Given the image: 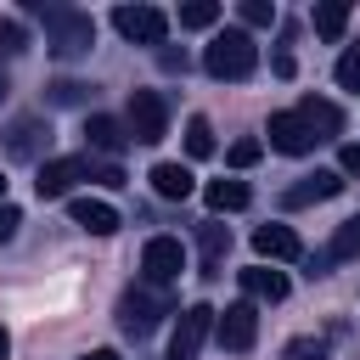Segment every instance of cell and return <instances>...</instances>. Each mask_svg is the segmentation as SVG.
<instances>
[{"mask_svg":"<svg viewBox=\"0 0 360 360\" xmlns=\"http://www.w3.org/2000/svg\"><path fill=\"white\" fill-rule=\"evenodd\" d=\"M28 11H34V17H45V45H51L62 62H73V56H84V51L96 45V22H90V11L45 6V0H28Z\"/></svg>","mask_w":360,"mask_h":360,"instance_id":"cell-1","label":"cell"},{"mask_svg":"<svg viewBox=\"0 0 360 360\" xmlns=\"http://www.w3.org/2000/svg\"><path fill=\"white\" fill-rule=\"evenodd\" d=\"M118 332L124 338H152L158 332V321L163 315H174V298H169V287H152V281H129L124 292H118Z\"/></svg>","mask_w":360,"mask_h":360,"instance_id":"cell-2","label":"cell"},{"mask_svg":"<svg viewBox=\"0 0 360 360\" xmlns=\"http://www.w3.org/2000/svg\"><path fill=\"white\" fill-rule=\"evenodd\" d=\"M202 68H208V79H248V73L259 68V45H253V34H248V28H225V34H214L208 51H202Z\"/></svg>","mask_w":360,"mask_h":360,"instance_id":"cell-3","label":"cell"},{"mask_svg":"<svg viewBox=\"0 0 360 360\" xmlns=\"http://www.w3.org/2000/svg\"><path fill=\"white\" fill-rule=\"evenodd\" d=\"M124 129H129V141H141V146H158V141L169 135V101H163L158 90H129Z\"/></svg>","mask_w":360,"mask_h":360,"instance_id":"cell-4","label":"cell"},{"mask_svg":"<svg viewBox=\"0 0 360 360\" xmlns=\"http://www.w3.org/2000/svg\"><path fill=\"white\" fill-rule=\"evenodd\" d=\"M0 146H6L11 163H51V158H45V152H51V124H45L39 112H22V118L6 124Z\"/></svg>","mask_w":360,"mask_h":360,"instance_id":"cell-5","label":"cell"},{"mask_svg":"<svg viewBox=\"0 0 360 360\" xmlns=\"http://www.w3.org/2000/svg\"><path fill=\"white\" fill-rule=\"evenodd\" d=\"M112 28L129 45H152V51H163V39H169V17L158 6H118L112 11Z\"/></svg>","mask_w":360,"mask_h":360,"instance_id":"cell-6","label":"cell"},{"mask_svg":"<svg viewBox=\"0 0 360 360\" xmlns=\"http://www.w3.org/2000/svg\"><path fill=\"white\" fill-rule=\"evenodd\" d=\"M79 180H96L90 158H51V163H39V180H34V191H39V202H51V197H68Z\"/></svg>","mask_w":360,"mask_h":360,"instance_id":"cell-7","label":"cell"},{"mask_svg":"<svg viewBox=\"0 0 360 360\" xmlns=\"http://www.w3.org/2000/svg\"><path fill=\"white\" fill-rule=\"evenodd\" d=\"M180 270H186V248H180L174 236H152V242L141 248V276H146L152 287H169Z\"/></svg>","mask_w":360,"mask_h":360,"instance_id":"cell-8","label":"cell"},{"mask_svg":"<svg viewBox=\"0 0 360 360\" xmlns=\"http://www.w3.org/2000/svg\"><path fill=\"white\" fill-rule=\"evenodd\" d=\"M208 332H214V309H208V304L180 309V326H174V338H169V360H197V349L208 343Z\"/></svg>","mask_w":360,"mask_h":360,"instance_id":"cell-9","label":"cell"},{"mask_svg":"<svg viewBox=\"0 0 360 360\" xmlns=\"http://www.w3.org/2000/svg\"><path fill=\"white\" fill-rule=\"evenodd\" d=\"M214 338H219V349H231V354L253 349V338H259V309H253V304H231L225 315H214Z\"/></svg>","mask_w":360,"mask_h":360,"instance_id":"cell-10","label":"cell"},{"mask_svg":"<svg viewBox=\"0 0 360 360\" xmlns=\"http://www.w3.org/2000/svg\"><path fill=\"white\" fill-rule=\"evenodd\" d=\"M253 253L270 259V264H287V259H304V242L292 225H259L253 231Z\"/></svg>","mask_w":360,"mask_h":360,"instance_id":"cell-11","label":"cell"},{"mask_svg":"<svg viewBox=\"0 0 360 360\" xmlns=\"http://www.w3.org/2000/svg\"><path fill=\"white\" fill-rule=\"evenodd\" d=\"M270 146L287 152V158H304L315 146V135H309V124L298 112H270Z\"/></svg>","mask_w":360,"mask_h":360,"instance_id":"cell-12","label":"cell"},{"mask_svg":"<svg viewBox=\"0 0 360 360\" xmlns=\"http://www.w3.org/2000/svg\"><path fill=\"white\" fill-rule=\"evenodd\" d=\"M343 191V174L338 169H315V174H304L298 186H287V208H309V202H326V197H338Z\"/></svg>","mask_w":360,"mask_h":360,"instance_id":"cell-13","label":"cell"},{"mask_svg":"<svg viewBox=\"0 0 360 360\" xmlns=\"http://www.w3.org/2000/svg\"><path fill=\"white\" fill-rule=\"evenodd\" d=\"M68 214H73V225L90 231V236H112V231H118V208L101 202V197H73Z\"/></svg>","mask_w":360,"mask_h":360,"instance_id":"cell-14","label":"cell"},{"mask_svg":"<svg viewBox=\"0 0 360 360\" xmlns=\"http://www.w3.org/2000/svg\"><path fill=\"white\" fill-rule=\"evenodd\" d=\"M84 141H90V152L118 158V152L129 146V129H124L118 118H107V112H90V118H84Z\"/></svg>","mask_w":360,"mask_h":360,"instance_id":"cell-15","label":"cell"},{"mask_svg":"<svg viewBox=\"0 0 360 360\" xmlns=\"http://www.w3.org/2000/svg\"><path fill=\"white\" fill-rule=\"evenodd\" d=\"M292 112H298V118L309 124V135H315V141H332V135L343 129V112H338L332 101H321V96H304V101H298Z\"/></svg>","mask_w":360,"mask_h":360,"instance_id":"cell-16","label":"cell"},{"mask_svg":"<svg viewBox=\"0 0 360 360\" xmlns=\"http://www.w3.org/2000/svg\"><path fill=\"white\" fill-rule=\"evenodd\" d=\"M197 253H202V276H219V264H225V253H231V231H225L219 219H202V225H197Z\"/></svg>","mask_w":360,"mask_h":360,"instance_id":"cell-17","label":"cell"},{"mask_svg":"<svg viewBox=\"0 0 360 360\" xmlns=\"http://www.w3.org/2000/svg\"><path fill=\"white\" fill-rule=\"evenodd\" d=\"M152 191L163 202H186L191 197V169L186 163H152Z\"/></svg>","mask_w":360,"mask_h":360,"instance_id":"cell-18","label":"cell"},{"mask_svg":"<svg viewBox=\"0 0 360 360\" xmlns=\"http://www.w3.org/2000/svg\"><path fill=\"white\" fill-rule=\"evenodd\" d=\"M242 287H248V298H264V304H281L287 298V276L270 270V264H248L242 270Z\"/></svg>","mask_w":360,"mask_h":360,"instance_id":"cell-19","label":"cell"},{"mask_svg":"<svg viewBox=\"0 0 360 360\" xmlns=\"http://www.w3.org/2000/svg\"><path fill=\"white\" fill-rule=\"evenodd\" d=\"M208 208L214 214H236V208H248L253 202V191H248V180H208Z\"/></svg>","mask_w":360,"mask_h":360,"instance_id":"cell-20","label":"cell"},{"mask_svg":"<svg viewBox=\"0 0 360 360\" xmlns=\"http://www.w3.org/2000/svg\"><path fill=\"white\" fill-rule=\"evenodd\" d=\"M326 259L338 264V259H360V214H349L338 231H332V242H326Z\"/></svg>","mask_w":360,"mask_h":360,"instance_id":"cell-21","label":"cell"},{"mask_svg":"<svg viewBox=\"0 0 360 360\" xmlns=\"http://www.w3.org/2000/svg\"><path fill=\"white\" fill-rule=\"evenodd\" d=\"M343 28H349V0L315 6V34H321V39H343Z\"/></svg>","mask_w":360,"mask_h":360,"instance_id":"cell-22","label":"cell"},{"mask_svg":"<svg viewBox=\"0 0 360 360\" xmlns=\"http://www.w3.org/2000/svg\"><path fill=\"white\" fill-rule=\"evenodd\" d=\"M186 152H191V158H208V152H214V124H208L202 112L186 124Z\"/></svg>","mask_w":360,"mask_h":360,"instance_id":"cell-23","label":"cell"},{"mask_svg":"<svg viewBox=\"0 0 360 360\" xmlns=\"http://www.w3.org/2000/svg\"><path fill=\"white\" fill-rule=\"evenodd\" d=\"M219 22V6L214 0H191V6H180V28H214Z\"/></svg>","mask_w":360,"mask_h":360,"instance_id":"cell-24","label":"cell"},{"mask_svg":"<svg viewBox=\"0 0 360 360\" xmlns=\"http://www.w3.org/2000/svg\"><path fill=\"white\" fill-rule=\"evenodd\" d=\"M22 51H28V34H22V22L0 17V56H22Z\"/></svg>","mask_w":360,"mask_h":360,"instance_id":"cell-25","label":"cell"},{"mask_svg":"<svg viewBox=\"0 0 360 360\" xmlns=\"http://www.w3.org/2000/svg\"><path fill=\"white\" fill-rule=\"evenodd\" d=\"M281 360H332V354H326L321 338H292V343L281 349Z\"/></svg>","mask_w":360,"mask_h":360,"instance_id":"cell-26","label":"cell"},{"mask_svg":"<svg viewBox=\"0 0 360 360\" xmlns=\"http://www.w3.org/2000/svg\"><path fill=\"white\" fill-rule=\"evenodd\" d=\"M338 90H360V45H349L338 56Z\"/></svg>","mask_w":360,"mask_h":360,"instance_id":"cell-27","label":"cell"},{"mask_svg":"<svg viewBox=\"0 0 360 360\" xmlns=\"http://www.w3.org/2000/svg\"><path fill=\"white\" fill-rule=\"evenodd\" d=\"M236 11H242L248 28H270V22H276V6H270V0H242Z\"/></svg>","mask_w":360,"mask_h":360,"instance_id":"cell-28","label":"cell"},{"mask_svg":"<svg viewBox=\"0 0 360 360\" xmlns=\"http://www.w3.org/2000/svg\"><path fill=\"white\" fill-rule=\"evenodd\" d=\"M84 90H90V84H79V79H56V84H51V101H56V107H79Z\"/></svg>","mask_w":360,"mask_h":360,"instance_id":"cell-29","label":"cell"},{"mask_svg":"<svg viewBox=\"0 0 360 360\" xmlns=\"http://www.w3.org/2000/svg\"><path fill=\"white\" fill-rule=\"evenodd\" d=\"M259 152H264V146H259L253 135H242V141H236L225 158H231V169H253V163H259Z\"/></svg>","mask_w":360,"mask_h":360,"instance_id":"cell-30","label":"cell"},{"mask_svg":"<svg viewBox=\"0 0 360 360\" xmlns=\"http://www.w3.org/2000/svg\"><path fill=\"white\" fill-rule=\"evenodd\" d=\"M158 68H163V73H186V68H191V56H186V51H174V45H163V51H158Z\"/></svg>","mask_w":360,"mask_h":360,"instance_id":"cell-31","label":"cell"},{"mask_svg":"<svg viewBox=\"0 0 360 360\" xmlns=\"http://www.w3.org/2000/svg\"><path fill=\"white\" fill-rule=\"evenodd\" d=\"M338 174H360V141H349V146L338 152Z\"/></svg>","mask_w":360,"mask_h":360,"instance_id":"cell-32","label":"cell"},{"mask_svg":"<svg viewBox=\"0 0 360 360\" xmlns=\"http://www.w3.org/2000/svg\"><path fill=\"white\" fill-rule=\"evenodd\" d=\"M17 225H22V214H17L11 202H0V242H11V236H17Z\"/></svg>","mask_w":360,"mask_h":360,"instance_id":"cell-33","label":"cell"},{"mask_svg":"<svg viewBox=\"0 0 360 360\" xmlns=\"http://www.w3.org/2000/svg\"><path fill=\"white\" fill-rule=\"evenodd\" d=\"M96 180H101V186H124V169H118V163H107V169H96Z\"/></svg>","mask_w":360,"mask_h":360,"instance_id":"cell-34","label":"cell"},{"mask_svg":"<svg viewBox=\"0 0 360 360\" xmlns=\"http://www.w3.org/2000/svg\"><path fill=\"white\" fill-rule=\"evenodd\" d=\"M79 360H118L112 349H90V354H79Z\"/></svg>","mask_w":360,"mask_h":360,"instance_id":"cell-35","label":"cell"},{"mask_svg":"<svg viewBox=\"0 0 360 360\" xmlns=\"http://www.w3.org/2000/svg\"><path fill=\"white\" fill-rule=\"evenodd\" d=\"M6 354H11V338H6V326H0V360H6Z\"/></svg>","mask_w":360,"mask_h":360,"instance_id":"cell-36","label":"cell"},{"mask_svg":"<svg viewBox=\"0 0 360 360\" xmlns=\"http://www.w3.org/2000/svg\"><path fill=\"white\" fill-rule=\"evenodd\" d=\"M0 101H6V79H0Z\"/></svg>","mask_w":360,"mask_h":360,"instance_id":"cell-37","label":"cell"}]
</instances>
